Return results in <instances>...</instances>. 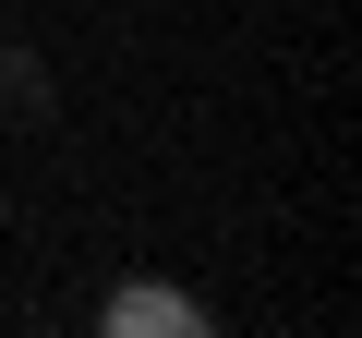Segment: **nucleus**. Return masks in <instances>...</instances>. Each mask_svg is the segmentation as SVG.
I'll return each instance as SVG.
<instances>
[{"label": "nucleus", "instance_id": "1", "mask_svg": "<svg viewBox=\"0 0 362 338\" xmlns=\"http://www.w3.org/2000/svg\"><path fill=\"white\" fill-rule=\"evenodd\" d=\"M97 326H109V338H194V326H206V302H194V290H145V278H133V290H109V302H97Z\"/></svg>", "mask_w": 362, "mask_h": 338}]
</instances>
